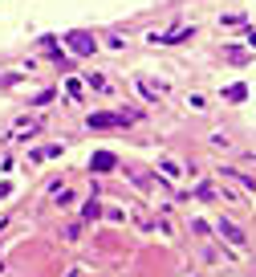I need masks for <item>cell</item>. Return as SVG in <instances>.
I'll list each match as a JSON object with an SVG mask.
<instances>
[{
	"label": "cell",
	"instance_id": "277c9868",
	"mask_svg": "<svg viewBox=\"0 0 256 277\" xmlns=\"http://www.w3.org/2000/svg\"><path fill=\"white\" fill-rule=\"evenodd\" d=\"M114 163H118V159H114L110 151H98V155L90 159V167H94V171H110V167H114Z\"/></svg>",
	"mask_w": 256,
	"mask_h": 277
},
{
	"label": "cell",
	"instance_id": "7a4b0ae2",
	"mask_svg": "<svg viewBox=\"0 0 256 277\" xmlns=\"http://www.w3.org/2000/svg\"><path fill=\"white\" fill-rule=\"evenodd\" d=\"M65 41H69V49H73V53H94V37H86V33H69V37H65Z\"/></svg>",
	"mask_w": 256,
	"mask_h": 277
},
{
	"label": "cell",
	"instance_id": "3957f363",
	"mask_svg": "<svg viewBox=\"0 0 256 277\" xmlns=\"http://www.w3.org/2000/svg\"><path fill=\"white\" fill-rule=\"evenodd\" d=\"M191 33H195V29H175V33H163V37L154 33V41H167V45H179V41H187Z\"/></svg>",
	"mask_w": 256,
	"mask_h": 277
},
{
	"label": "cell",
	"instance_id": "8992f818",
	"mask_svg": "<svg viewBox=\"0 0 256 277\" xmlns=\"http://www.w3.org/2000/svg\"><path fill=\"white\" fill-rule=\"evenodd\" d=\"M224 98H228V102H244V98H248V90H244V86H228V90H224Z\"/></svg>",
	"mask_w": 256,
	"mask_h": 277
},
{
	"label": "cell",
	"instance_id": "5b68a950",
	"mask_svg": "<svg viewBox=\"0 0 256 277\" xmlns=\"http://www.w3.org/2000/svg\"><path fill=\"white\" fill-rule=\"evenodd\" d=\"M53 155H61V147H41V151H33L29 163H41V159H53Z\"/></svg>",
	"mask_w": 256,
	"mask_h": 277
},
{
	"label": "cell",
	"instance_id": "ba28073f",
	"mask_svg": "<svg viewBox=\"0 0 256 277\" xmlns=\"http://www.w3.org/2000/svg\"><path fill=\"white\" fill-rule=\"evenodd\" d=\"M139 90L147 94V102H159V90H154V86L147 82V78H139Z\"/></svg>",
	"mask_w": 256,
	"mask_h": 277
},
{
	"label": "cell",
	"instance_id": "6da1fadb",
	"mask_svg": "<svg viewBox=\"0 0 256 277\" xmlns=\"http://www.w3.org/2000/svg\"><path fill=\"white\" fill-rule=\"evenodd\" d=\"M134 122V114H90V131H102V126H126Z\"/></svg>",
	"mask_w": 256,
	"mask_h": 277
},
{
	"label": "cell",
	"instance_id": "52a82bcc",
	"mask_svg": "<svg viewBox=\"0 0 256 277\" xmlns=\"http://www.w3.org/2000/svg\"><path fill=\"white\" fill-rule=\"evenodd\" d=\"M220 232H224V236H228V241H236V245H240V241H244V232H240V228H236V224H220Z\"/></svg>",
	"mask_w": 256,
	"mask_h": 277
}]
</instances>
